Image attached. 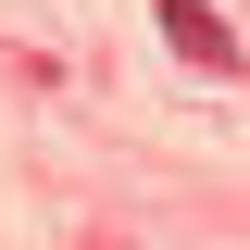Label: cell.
<instances>
[{"instance_id":"obj_1","label":"cell","mask_w":250,"mask_h":250,"mask_svg":"<svg viewBox=\"0 0 250 250\" xmlns=\"http://www.w3.org/2000/svg\"><path fill=\"white\" fill-rule=\"evenodd\" d=\"M150 13H163V38H175V62H200V75H225V62H238V38H225L200 0H150Z\"/></svg>"}]
</instances>
